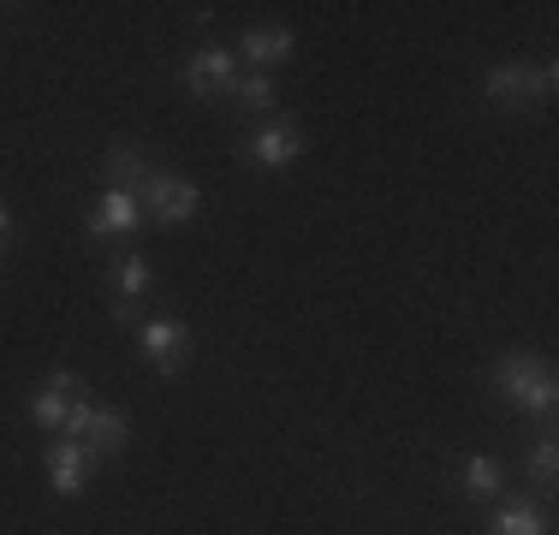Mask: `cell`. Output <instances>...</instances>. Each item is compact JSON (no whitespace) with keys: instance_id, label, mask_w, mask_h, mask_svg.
<instances>
[{"instance_id":"cell-1","label":"cell","mask_w":559,"mask_h":535,"mask_svg":"<svg viewBox=\"0 0 559 535\" xmlns=\"http://www.w3.org/2000/svg\"><path fill=\"white\" fill-rule=\"evenodd\" d=\"M495 387L512 411L524 417H554L559 405V381H554V364L548 357H530V352H506L495 364Z\"/></svg>"},{"instance_id":"cell-2","label":"cell","mask_w":559,"mask_h":535,"mask_svg":"<svg viewBox=\"0 0 559 535\" xmlns=\"http://www.w3.org/2000/svg\"><path fill=\"white\" fill-rule=\"evenodd\" d=\"M554 90H559L554 66H524V60H500V66H488V78H483V96L495 107H506V114H524L530 102L554 96Z\"/></svg>"},{"instance_id":"cell-3","label":"cell","mask_w":559,"mask_h":535,"mask_svg":"<svg viewBox=\"0 0 559 535\" xmlns=\"http://www.w3.org/2000/svg\"><path fill=\"white\" fill-rule=\"evenodd\" d=\"M138 203H143V221H155V226H185L197 214V185L191 179H179V173H162L155 167L150 173V185L138 191Z\"/></svg>"},{"instance_id":"cell-4","label":"cell","mask_w":559,"mask_h":535,"mask_svg":"<svg viewBox=\"0 0 559 535\" xmlns=\"http://www.w3.org/2000/svg\"><path fill=\"white\" fill-rule=\"evenodd\" d=\"M138 352L150 357L162 374H179L191 364V328L179 316H155V321H138Z\"/></svg>"},{"instance_id":"cell-5","label":"cell","mask_w":559,"mask_h":535,"mask_svg":"<svg viewBox=\"0 0 559 535\" xmlns=\"http://www.w3.org/2000/svg\"><path fill=\"white\" fill-rule=\"evenodd\" d=\"M238 155H245L250 167H262V173H286L292 160L304 155V131L292 126V119H269L262 131H250V138L238 143Z\"/></svg>"},{"instance_id":"cell-6","label":"cell","mask_w":559,"mask_h":535,"mask_svg":"<svg viewBox=\"0 0 559 535\" xmlns=\"http://www.w3.org/2000/svg\"><path fill=\"white\" fill-rule=\"evenodd\" d=\"M90 393V381L78 369H55L43 387L31 393V423L36 428H48V435H60V423H66V411H72V399H84Z\"/></svg>"},{"instance_id":"cell-7","label":"cell","mask_w":559,"mask_h":535,"mask_svg":"<svg viewBox=\"0 0 559 535\" xmlns=\"http://www.w3.org/2000/svg\"><path fill=\"white\" fill-rule=\"evenodd\" d=\"M185 84H191V96H203V102L233 96V84H238L233 48H197L191 60H185Z\"/></svg>"},{"instance_id":"cell-8","label":"cell","mask_w":559,"mask_h":535,"mask_svg":"<svg viewBox=\"0 0 559 535\" xmlns=\"http://www.w3.org/2000/svg\"><path fill=\"white\" fill-rule=\"evenodd\" d=\"M138 226H143V203L131 191H102L96 209L84 214L90 238H126V233H138Z\"/></svg>"},{"instance_id":"cell-9","label":"cell","mask_w":559,"mask_h":535,"mask_svg":"<svg viewBox=\"0 0 559 535\" xmlns=\"http://www.w3.org/2000/svg\"><path fill=\"white\" fill-rule=\"evenodd\" d=\"M48 488L60 494V500H78L84 494V471H90V452L78 447V440H66V435H55L48 440Z\"/></svg>"},{"instance_id":"cell-10","label":"cell","mask_w":559,"mask_h":535,"mask_svg":"<svg viewBox=\"0 0 559 535\" xmlns=\"http://www.w3.org/2000/svg\"><path fill=\"white\" fill-rule=\"evenodd\" d=\"M126 435H131L126 411L96 405V411H90V423H84V435H78V447H84L90 459H119V452H126Z\"/></svg>"},{"instance_id":"cell-11","label":"cell","mask_w":559,"mask_h":535,"mask_svg":"<svg viewBox=\"0 0 559 535\" xmlns=\"http://www.w3.org/2000/svg\"><path fill=\"white\" fill-rule=\"evenodd\" d=\"M102 173H108V191H131V197H138L143 185H150L155 160L143 155L138 143H114V150L102 155Z\"/></svg>"},{"instance_id":"cell-12","label":"cell","mask_w":559,"mask_h":535,"mask_svg":"<svg viewBox=\"0 0 559 535\" xmlns=\"http://www.w3.org/2000/svg\"><path fill=\"white\" fill-rule=\"evenodd\" d=\"M292 31H245V60H257V72H269V66L292 60Z\"/></svg>"},{"instance_id":"cell-13","label":"cell","mask_w":559,"mask_h":535,"mask_svg":"<svg viewBox=\"0 0 559 535\" xmlns=\"http://www.w3.org/2000/svg\"><path fill=\"white\" fill-rule=\"evenodd\" d=\"M464 500H495L500 494V459H488V452H476V459H464Z\"/></svg>"},{"instance_id":"cell-14","label":"cell","mask_w":559,"mask_h":535,"mask_svg":"<svg viewBox=\"0 0 559 535\" xmlns=\"http://www.w3.org/2000/svg\"><path fill=\"white\" fill-rule=\"evenodd\" d=\"M495 535H548V518H542V506L512 500L495 512Z\"/></svg>"},{"instance_id":"cell-15","label":"cell","mask_w":559,"mask_h":535,"mask_svg":"<svg viewBox=\"0 0 559 535\" xmlns=\"http://www.w3.org/2000/svg\"><path fill=\"white\" fill-rule=\"evenodd\" d=\"M114 286H119V298H143V292L155 286V268H150V257H119V268H114Z\"/></svg>"},{"instance_id":"cell-16","label":"cell","mask_w":559,"mask_h":535,"mask_svg":"<svg viewBox=\"0 0 559 535\" xmlns=\"http://www.w3.org/2000/svg\"><path fill=\"white\" fill-rule=\"evenodd\" d=\"M233 102L250 107V114H269V107H274V78L269 72H245L233 84Z\"/></svg>"},{"instance_id":"cell-17","label":"cell","mask_w":559,"mask_h":535,"mask_svg":"<svg viewBox=\"0 0 559 535\" xmlns=\"http://www.w3.org/2000/svg\"><path fill=\"white\" fill-rule=\"evenodd\" d=\"M530 482H542V488H554V471H559V447H554V435H542L536 447H530Z\"/></svg>"},{"instance_id":"cell-18","label":"cell","mask_w":559,"mask_h":535,"mask_svg":"<svg viewBox=\"0 0 559 535\" xmlns=\"http://www.w3.org/2000/svg\"><path fill=\"white\" fill-rule=\"evenodd\" d=\"M114 321H119V328H138V298H114Z\"/></svg>"},{"instance_id":"cell-19","label":"cell","mask_w":559,"mask_h":535,"mask_svg":"<svg viewBox=\"0 0 559 535\" xmlns=\"http://www.w3.org/2000/svg\"><path fill=\"white\" fill-rule=\"evenodd\" d=\"M7 233H12V209L0 203V238H7Z\"/></svg>"}]
</instances>
